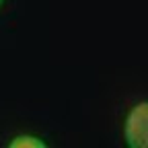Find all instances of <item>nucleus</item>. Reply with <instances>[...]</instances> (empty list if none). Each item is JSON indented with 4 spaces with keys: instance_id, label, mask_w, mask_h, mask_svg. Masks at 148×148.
<instances>
[{
    "instance_id": "3",
    "label": "nucleus",
    "mask_w": 148,
    "mask_h": 148,
    "mask_svg": "<svg viewBox=\"0 0 148 148\" xmlns=\"http://www.w3.org/2000/svg\"><path fill=\"white\" fill-rule=\"evenodd\" d=\"M0 4H2V0H0Z\"/></svg>"
},
{
    "instance_id": "2",
    "label": "nucleus",
    "mask_w": 148,
    "mask_h": 148,
    "mask_svg": "<svg viewBox=\"0 0 148 148\" xmlns=\"http://www.w3.org/2000/svg\"><path fill=\"white\" fill-rule=\"evenodd\" d=\"M10 146H12V148H16V146H35V148H45V142H43V140H39V138H33V136H18V138H14V140L10 142Z\"/></svg>"
},
{
    "instance_id": "1",
    "label": "nucleus",
    "mask_w": 148,
    "mask_h": 148,
    "mask_svg": "<svg viewBox=\"0 0 148 148\" xmlns=\"http://www.w3.org/2000/svg\"><path fill=\"white\" fill-rule=\"evenodd\" d=\"M123 136L127 146L132 148H148V101L138 103L125 117Z\"/></svg>"
}]
</instances>
